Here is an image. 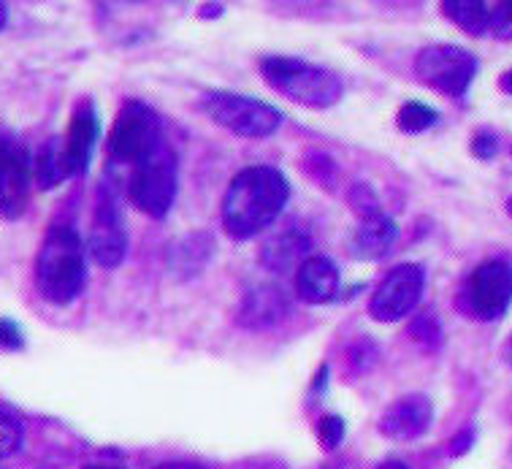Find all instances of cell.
<instances>
[{
    "label": "cell",
    "mask_w": 512,
    "mask_h": 469,
    "mask_svg": "<svg viewBox=\"0 0 512 469\" xmlns=\"http://www.w3.org/2000/svg\"><path fill=\"white\" fill-rule=\"evenodd\" d=\"M290 196L285 174L271 166H252L233 179L223 198V223L233 239L261 234L280 217Z\"/></svg>",
    "instance_id": "obj_1"
},
{
    "label": "cell",
    "mask_w": 512,
    "mask_h": 469,
    "mask_svg": "<svg viewBox=\"0 0 512 469\" xmlns=\"http://www.w3.org/2000/svg\"><path fill=\"white\" fill-rule=\"evenodd\" d=\"M87 269H84V244L74 228L55 226L47 234L36 258L38 293L55 304L66 307L82 296Z\"/></svg>",
    "instance_id": "obj_2"
},
{
    "label": "cell",
    "mask_w": 512,
    "mask_h": 469,
    "mask_svg": "<svg viewBox=\"0 0 512 469\" xmlns=\"http://www.w3.org/2000/svg\"><path fill=\"white\" fill-rule=\"evenodd\" d=\"M261 74L266 85L309 109L334 106L345 90L334 71L317 68L296 57H266L261 63Z\"/></svg>",
    "instance_id": "obj_3"
},
{
    "label": "cell",
    "mask_w": 512,
    "mask_h": 469,
    "mask_svg": "<svg viewBox=\"0 0 512 469\" xmlns=\"http://www.w3.org/2000/svg\"><path fill=\"white\" fill-rule=\"evenodd\" d=\"M128 198L155 220L171 212V204L177 198V158L166 139L160 141L152 155L133 166L128 177Z\"/></svg>",
    "instance_id": "obj_4"
},
{
    "label": "cell",
    "mask_w": 512,
    "mask_h": 469,
    "mask_svg": "<svg viewBox=\"0 0 512 469\" xmlns=\"http://www.w3.org/2000/svg\"><path fill=\"white\" fill-rule=\"evenodd\" d=\"M198 106L209 120L223 125L225 131L239 133L244 139H266L280 131L282 125V114L274 106L247 95L204 93Z\"/></svg>",
    "instance_id": "obj_5"
},
{
    "label": "cell",
    "mask_w": 512,
    "mask_h": 469,
    "mask_svg": "<svg viewBox=\"0 0 512 469\" xmlns=\"http://www.w3.org/2000/svg\"><path fill=\"white\" fill-rule=\"evenodd\" d=\"M163 133H160L158 114L141 101H128L114 120L109 136V158L122 166H136L155 152Z\"/></svg>",
    "instance_id": "obj_6"
},
{
    "label": "cell",
    "mask_w": 512,
    "mask_h": 469,
    "mask_svg": "<svg viewBox=\"0 0 512 469\" xmlns=\"http://www.w3.org/2000/svg\"><path fill=\"white\" fill-rule=\"evenodd\" d=\"M420 82L445 95H464L477 74V60L466 49L453 44H434L426 47L415 60Z\"/></svg>",
    "instance_id": "obj_7"
},
{
    "label": "cell",
    "mask_w": 512,
    "mask_h": 469,
    "mask_svg": "<svg viewBox=\"0 0 512 469\" xmlns=\"http://www.w3.org/2000/svg\"><path fill=\"white\" fill-rule=\"evenodd\" d=\"M423 285H426V272L418 263H404L396 266L380 288L374 291L369 301V312L374 320L380 323H396L404 315H410L418 307L420 296H423Z\"/></svg>",
    "instance_id": "obj_8"
},
{
    "label": "cell",
    "mask_w": 512,
    "mask_h": 469,
    "mask_svg": "<svg viewBox=\"0 0 512 469\" xmlns=\"http://www.w3.org/2000/svg\"><path fill=\"white\" fill-rule=\"evenodd\" d=\"M90 253L95 263L103 269H117L125 261L128 253V234H125V220L117 207V198L112 196V188L106 185L98 196V209H95V223L90 231Z\"/></svg>",
    "instance_id": "obj_9"
},
{
    "label": "cell",
    "mask_w": 512,
    "mask_h": 469,
    "mask_svg": "<svg viewBox=\"0 0 512 469\" xmlns=\"http://www.w3.org/2000/svg\"><path fill=\"white\" fill-rule=\"evenodd\" d=\"M469 310L480 320H499L512 301V266L504 261H488L477 266L469 288Z\"/></svg>",
    "instance_id": "obj_10"
},
{
    "label": "cell",
    "mask_w": 512,
    "mask_h": 469,
    "mask_svg": "<svg viewBox=\"0 0 512 469\" xmlns=\"http://www.w3.org/2000/svg\"><path fill=\"white\" fill-rule=\"evenodd\" d=\"M36 171L33 160L17 144H6L0 158V215L6 220H17L25 215L33 193Z\"/></svg>",
    "instance_id": "obj_11"
},
{
    "label": "cell",
    "mask_w": 512,
    "mask_h": 469,
    "mask_svg": "<svg viewBox=\"0 0 512 469\" xmlns=\"http://www.w3.org/2000/svg\"><path fill=\"white\" fill-rule=\"evenodd\" d=\"M95 144H98V114H95L93 101L84 98L82 104H76L66 139L60 141V158H63L68 177H82L87 171Z\"/></svg>",
    "instance_id": "obj_12"
},
{
    "label": "cell",
    "mask_w": 512,
    "mask_h": 469,
    "mask_svg": "<svg viewBox=\"0 0 512 469\" xmlns=\"http://www.w3.org/2000/svg\"><path fill=\"white\" fill-rule=\"evenodd\" d=\"M431 404L426 396H404L382 415L380 432L393 440H415L429 429Z\"/></svg>",
    "instance_id": "obj_13"
},
{
    "label": "cell",
    "mask_w": 512,
    "mask_h": 469,
    "mask_svg": "<svg viewBox=\"0 0 512 469\" xmlns=\"http://www.w3.org/2000/svg\"><path fill=\"white\" fill-rule=\"evenodd\" d=\"M296 293L307 304H326L339 293V269L323 255H312L296 272Z\"/></svg>",
    "instance_id": "obj_14"
},
{
    "label": "cell",
    "mask_w": 512,
    "mask_h": 469,
    "mask_svg": "<svg viewBox=\"0 0 512 469\" xmlns=\"http://www.w3.org/2000/svg\"><path fill=\"white\" fill-rule=\"evenodd\" d=\"M288 312V299L277 285H261L244 296L242 310H239V323L247 329H269L277 326Z\"/></svg>",
    "instance_id": "obj_15"
},
{
    "label": "cell",
    "mask_w": 512,
    "mask_h": 469,
    "mask_svg": "<svg viewBox=\"0 0 512 469\" xmlns=\"http://www.w3.org/2000/svg\"><path fill=\"white\" fill-rule=\"evenodd\" d=\"M396 236H399V228H396L391 217H385L382 212L374 217H366L355 228L353 255L361 258V261H380L393 250Z\"/></svg>",
    "instance_id": "obj_16"
},
{
    "label": "cell",
    "mask_w": 512,
    "mask_h": 469,
    "mask_svg": "<svg viewBox=\"0 0 512 469\" xmlns=\"http://www.w3.org/2000/svg\"><path fill=\"white\" fill-rule=\"evenodd\" d=\"M309 250V239L304 234L288 231L280 234L277 239H271L263 250V263L269 266L271 272H290V269H301L304 255Z\"/></svg>",
    "instance_id": "obj_17"
},
{
    "label": "cell",
    "mask_w": 512,
    "mask_h": 469,
    "mask_svg": "<svg viewBox=\"0 0 512 469\" xmlns=\"http://www.w3.org/2000/svg\"><path fill=\"white\" fill-rule=\"evenodd\" d=\"M445 17L456 22L458 28L466 30L469 36H485L488 33V17H491V6H485L480 0H447Z\"/></svg>",
    "instance_id": "obj_18"
},
{
    "label": "cell",
    "mask_w": 512,
    "mask_h": 469,
    "mask_svg": "<svg viewBox=\"0 0 512 469\" xmlns=\"http://www.w3.org/2000/svg\"><path fill=\"white\" fill-rule=\"evenodd\" d=\"M33 171H36V182L41 190H52L60 182H66L68 174L66 166H63V158H60V144H57V139L47 141L41 147Z\"/></svg>",
    "instance_id": "obj_19"
},
{
    "label": "cell",
    "mask_w": 512,
    "mask_h": 469,
    "mask_svg": "<svg viewBox=\"0 0 512 469\" xmlns=\"http://www.w3.org/2000/svg\"><path fill=\"white\" fill-rule=\"evenodd\" d=\"M437 122V112L426 104H404L399 109V131L404 133H423L426 128H431Z\"/></svg>",
    "instance_id": "obj_20"
},
{
    "label": "cell",
    "mask_w": 512,
    "mask_h": 469,
    "mask_svg": "<svg viewBox=\"0 0 512 469\" xmlns=\"http://www.w3.org/2000/svg\"><path fill=\"white\" fill-rule=\"evenodd\" d=\"M22 445V426L14 418L0 413V461L9 459Z\"/></svg>",
    "instance_id": "obj_21"
},
{
    "label": "cell",
    "mask_w": 512,
    "mask_h": 469,
    "mask_svg": "<svg viewBox=\"0 0 512 469\" xmlns=\"http://www.w3.org/2000/svg\"><path fill=\"white\" fill-rule=\"evenodd\" d=\"M317 437H320L326 451H334L345 440V421L339 415H326L323 421L317 423Z\"/></svg>",
    "instance_id": "obj_22"
},
{
    "label": "cell",
    "mask_w": 512,
    "mask_h": 469,
    "mask_svg": "<svg viewBox=\"0 0 512 469\" xmlns=\"http://www.w3.org/2000/svg\"><path fill=\"white\" fill-rule=\"evenodd\" d=\"M488 33L502 41L512 38V3H499L491 6V17H488Z\"/></svg>",
    "instance_id": "obj_23"
},
{
    "label": "cell",
    "mask_w": 512,
    "mask_h": 469,
    "mask_svg": "<svg viewBox=\"0 0 512 469\" xmlns=\"http://www.w3.org/2000/svg\"><path fill=\"white\" fill-rule=\"evenodd\" d=\"M350 204H353L355 212L361 215V220H366V217L380 215L377 198H374V193L366 188V185H355L353 193H350Z\"/></svg>",
    "instance_id": "obj_24"
},
{
    "label": "cell",
    "mask_w": 512,
    "mask_h": 469,
    "mask_svg": "<svg viewBox=\"0 0 512 469\" xmlns=\"http://www.w3.org/2000/svg\"><path fill=\"white\" fill-rule=\"evenodd\" d=\"M25 348V334L19 329V323L9 318H0V350L14 353V350Z\"/></svg>",
    "instance_id": "obj_25"
},
{
    "label": "cell",
    "mask_w": 512,
    "mask_h": 469,
    "mask_svg": "<svg viewBox=\"0 0 512 469\" xmlns=\"http://www.w3.org/2000/svg\"><path fill=\"white\" fill-rule=\"evenodd\" d=\"M496 150H499V141H496V136L491 131H480L472 139V152L480 160H491L496 155Z\"/></svg>",
    "instance_id": "obj_26"
},
{
    "label": "cell",
    "mask_w": 512,
    "mask_h": 469,
    "mask_svg": "<svg viewBox=\"0 0 512 469\" xmlns=\"http://www.w3.org/2000/svg\"><path fill=\"white\" fill-rule=\"evenodd\" d=\"M410 331L412 337L420 339V342H426V345H429V339H434V345L439 342V329L437 323H434V318H420Z\"/></svg>",
    "instance_id": "obj_27"
},
{
    "label": "cell",
    "mask_w": 512,
    "mask_h": 469,
    "mask_svg": "<svg viewBox=\"0 0 512 469\" xmlns=\"http://www.w3.org/2000/svg\"><path fill=\"white\" fill-rule=\"evenodd\" d=\"M158 469H206L201 464H187V461H171V464H160Z\"/></svg>",
    "instance_id": "obj_28"
},
{
    "label": "cell",
    "mask_w": 512,
    "mask_h": 469,
    "mask_svg": "<svg viewBox=\"0 0 512 469\" xmlns=\"http://www.w3.org/2000/svg\"><path fill=\"white\" fill-rule=\"evenodd\" d=\"M458 445H453V453H461V451H466V448H469V445H472V434L469 432H464L461 434V437H458Z\"/></svg>",
    "instance_id": "obj_29"
},
{
    "label": "cell",
    "mask_w": 512,
    "mask_h": 469,
    "mask_svg": "<svg viewBox=\"0 0 512 469\" xmlns=\"http://www.w3.org/2000/svg\"><path fill=\"white\" fill-rule=\"evenodd\" d=\"M499 87H502L504 93L512 95V68H510V71H504L502 79H499Z\"/></svg>",
    "instance_id": "obj_30"
},
{
    "label": "cell",
    "mask_w": 512,
    "mask_h": 469,
    "mask_svg": "<svg viewBox=\"0 0 512 469\" xmlns=\"http://www.w3.org/2000/svg\"><path fill=\"white\" fill-rule=\"evenodd\" d=\"M6 22H9V6H6V3H0V30L6 28Z\"/></svg>",
    "instance_id": "obj_31"
},
{
    "label": "cell",
    "mask_w": 512,
    "mask_h": 469,
    "mask_svg": "<svg viewBox=\"0 0 512 469\" xmlns=\"http://www.w3.org/2000/svg\"><path fill=\"white\" fill-rule=\"evenodd\" d=\"M380 469H410L404 461H388V464H382Z\"/></svg>",
    "instance_id": "obj_32"
},
{
    "label": "cell",
    "mask_w": 512,
    "mask_h": 469,
    "mask_svg": "<svg viewBox=\"0 0 512 469\" xmlns=\"http://www.w3.org/2000/svg\"><path fill=\"white\" fill-rule=\"evenodd\" d=\"M504 358H507V364H512V337L504 342Z\"/></svg>",
    "instance_id": "obj_33"
},
{
    "label": "cell",
    "mask_w": 512,
    "mask_h": 469,
    "mask_svg": "<svg viewBox=\"0 0 512 469\" xmlns=\"http://www.w3.org/2000/svg\"><path fill=\"white\" fill-rule=\"evenodd\" d=\"M84 469H120V467H109V464H90V467Z\"/></svg>",
    "instance_id": "obj_34"
},
{
    "label": "cell",
    "mask_w": 512,
    "mask_h": 469,
    "mask_svg": "<svg viewBox=\"0 0 512 469\" xmlns=\"http://www.w3.org/2000/svg\"><path fill=\"white\" fill-rule=\"evenodd\" d=\"M3 150H6V141H0V158H3Z\"/></svg>",
    "instance_id": "obj_35"
},
{
    "label": "cell",
    "mask_w": 512,
    "mask_h": 469,
    "mask_svg": "<svg viewBox=\"0 0 512 469\" xmlns=\"http://www.w3.org/2000/svg\"><path fill=\"white\" fill-rule=\"evenodd\" d=\"M507 212H510V215H512V198H510V201H507Z\"/></svg>",
    "instance_id": "obj_36"
}]
</instances>
